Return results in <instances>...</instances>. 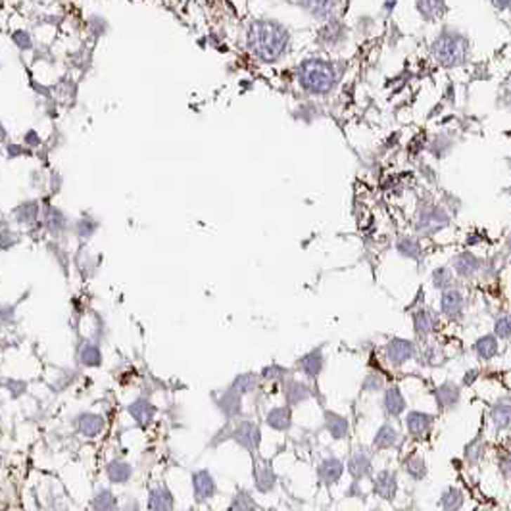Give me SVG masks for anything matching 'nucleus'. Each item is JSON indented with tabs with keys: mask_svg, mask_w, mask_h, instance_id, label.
Masks as SVG:
<instances>
[{
	"mask_svg": "<svg viewBox=\"0 0 511 511\" xmlns=\"http://www.w3.org/2000/svg\"><path fill=\"white\" fill-rule=\"evenodd\" d=\"M248 44L256 58L275 62L287 48L288 33L273 22H254L248 31Z\"/></svg>",
	"mask_w": 511,
	"mask_h": 511,
	"instance_id": "f257e3e1",
	"label": "nucleus"
},
{
	"mask_svg": "<svg viewBox=\"0 0 511 511\" xmlns=\"http://www.w3.org/2000/svg\"><path fill=\"white\" fill-rule=\"evenodd\" d=\"M298 81L304 91L311 94H325L331 91L337 81V73L329 62L323 60H308L298 72Z\"/></svg>",
	"mask_w": 511,
	"mask_h": 511,
	"instance_id": "f03ea898",
	"label": "nucleus"
},
{
	"mask_svg": "<svg viewBox=\"0 0 511 511\" xmlns=\"http://www.w3.org/2000/svg\"><path fill=\"white\" fill-rule=\"evenodd\" d=\"M231 439L237 442L238 446L245 448L248 454H256L259 450V444H261V431L259 427L254 423V421H240L233 432H231Z\"/></svg>",
	"mask_w": 511,
	"mask_h": 511,
	"instance_id": "7ed1b4c3",
	"label": "nucleus"
},
{
	"mask_svg": "<svg viewBox=\"0 0 511 511\" xmlns=\"http://www.w3.org/2000/svg\"><path fill=\"white\" fill-rule=\"evenodd\" d=\"M434 52L442 64H458L465 54V41L458 35L440 37L434 44Z\"/></svg>",
	"mask_w": 511,
	"mask_h": 511,
	"instance_id": "20e7f679",
	"label": "nucleus"
},
{
	"mask_svg": "<svg viewBox=\"0 0 511 511\" xmlns=\"http://www.w3.org/2000/svg\"><path fill=\"white\" fill-rule=\"evenodd\" d=\"M193 494L196 504H204L217 494L216 479L212 477L208 469H200L193 473Z\"/></svg>",
	"mask_w": 511,
	"mask_h": 511,
	"instance_id": "39448f33",
	"label": "nucleus"
},
{
	"mask_svg": "<svg viewBox=\"0 0 511 511\" xmlns=\"http://www.w3.org/2000/svg\"><path fill=\"white\" fill-rule=\"evenodd\" d=\"M254 486L261 494H269L277 486V475L269 460L259 458L254 461Z\"/></svg>",
	"mask_w": 511,
	"mask_h": 511,
	"instance_id": "423d86ee",
	"label": "nucleus"
},
{
	"mask_svg": "<svg viewBox=\"0 0 511 511\" xmlns=\"http://www.w3.org/2000/svg\"><path fill=\"white\" fill-rule=\"evenodd\" d=\"M384 354H387V360L394 366L400 368L406 361H410L415 354V346L411 344L410 340L403 339H392L389 344L384 346Z\"/></svg>",
	"mask_w": 511,
	"mask_h": 511,
	"instance_id": "0eeeda50",
	"label": "nucleus"
},
{
	"mask_svg": "<svg viewBox=\"0 0 511 511\" xmlns=\"http://www.w3.org/2000/svg\"><path fill=\"white\" fill-rule=\"evenodd\" d=\"M344 475V463L335 455L323 458L317 465V477L325 486H332L340 481V477Z\"/></svg>",
	"mask_w": 511,
	"mask_h": 511,
	"instance_id": "6e6552de",
	"label": "nucleus"
},
{
	"mask_svg": "<svg viewBox=\"0 0 511 511\" xmlns=\"http://www.w3.org/2000/svg\"><path fill=\"white\" fill-rule=\"evenodd\" d=\"M217 410L221 411V415L225 419H235L242 413V394L237 392L235 389H227L225 392H221L216 400Z\"/></svg>",
	"mask_w": 511,
	"mask_h": 511,
	"instance_id": "1a4fd4ad",
	"label": "nucleus"
},
{
	"mask_svg": "<svg viewBox=\"0 0 511 511\" xmlns=\"http://www.w3.org/2000/svg\"><path fill=\"white\" fill-rule=\"evenodd\" d=\"M283 394H285V400L290 408H296L300 403L308 402L311 398V389L306 384V382L298 381V379H285L283 381Z\"/></svg>",
	"mask_w": 511,
	"mask_h": 511,
	"instance_id": "9d476101",
	"label": "nucleus"
},
{
	"mask_svg": "<svg viewBox=\"0 0 511 511\" xmlns=\"http://www.w3.org/2000/svg\"><path fill=\"white\" fill-rule=\"evenodd\" d=\"M73 425L83 436L94 439L104 431V418L98 413H93V411H81L79 415L73 419Z\"/></svg>",
	"mask_w": 511,
	"mask_h": 511,
	"instance_id": "9b49d317",
	"label": "nucleus"
},
{
	"mask_svg": "<svg viewBox=\"0 0 511 511\" xmlns=\"http://www.w3.org/2000/svg\"><path fill=\"white\" fill-rule=\"evenodd\" d=\"M146 507L152 511H169L175 507V498H173V492L167 489L166 484H160V486H154L148 492V504Z\"/></svg>",
	"mask_w": 511,
	"mask_h": 511,
	"instance_id": "f8f14e48",
	"label": "nucleus"
},
{
	"mask_svg": "<svg viewBox=\"0 0 511 511\" xmlns=\"http://www.w3.org/2000/svg\"><path fill=\"white\" fill-rule=\"evenodd\" d=\"M127 411H129V415L135 419V423H137L138 427H148L152 423L154 415H156V408H154L150 400H146V398H137V400H133V402L127 406Z\"/></svg>",
	"mask_w": 511,
	"mask_h": 511,
	"instance_id": "ddd939ff",
	"label": "nucleus"
},
{
	"mask_svg": "<svg viewBox=\"0 0 511 511\" xmlns=\"http://www.w3.org/2000/svg\"><path fill=\"white\" fill-rule=\"evenodd\" d=\"M373 463H371V455L366 452V450H358L350 455L348 460V473L354 477V481H361L366 477L371 475L373 471Z\"/></svg>",
	"mask_w": 511,
	"mask_h": 511,
	"instance_id": "4468645a",
	"label": "nucleus"
},
{
	"mask_svg": "<svg viewBox=\"0 0 511 511\" xmlns=\"http://www.w3.org/2000/svg\"><path fill=\"white\" fill-rule=\"evenodd\" d=\"M266 423L273 431L285 432L292 427V408L290 406H277L273 410L267 411Z\"/></svg>",
	"mask_w": 511,
	"mask_h": 511,
	"instance_id": "2eb2a0df",
	"label": "nucleus"
},
{
	"mask_svg": "<svg viewBox=\"0 0 511 511\" xmlns=\"http://www.w3.org/2000/svg\"><path fill=\"white\" fill-rule=\"evenodd\" d=\"M43 225L44 229L52 233V235H64L67 227H70V221L62 209L54 208V206H46L43 212Z\"/></svg>",
	"mask_w": 511,
	"mask_h": 511,
	"instance_id": "dca6fc26",
	"label": "nucleus"
},
{
	"mask_svg": "<svg viewBox=\"0 0 511 511\" xmlns=\"http://www.w3.org/2000/svg\"><path fill=\"white\" fill-rule=\"evenodd\" d=\"M298 366H300L302 373L306 375L308 379H317L325 368V356L323 352H321V348H316V350H311V352H308L306 356H302L300 361H298Z\"/></svg>",
	"mask_w": 511,
	"mask_h": 511,
	"instance_id": "f3484780",
	"label": "nucleus"
},
{
	"mask_svg": "<svg viewBox=\"0 0 511 511\" xmlns=\"http://www.w3.org/2000/svg\"><path fill=\"white\" fill-rule=\"evenodd\" d=\"M375 492L382 498L392 502L398 492V481L396 475L392 471H381L377 479H375Z\"/></svg>",
	"mask_w": 511,
	"mask_h": 511,
	"instance_id": "a211bd4d",
	"label": "nucleus"
},
{
	"mask_svg": "<svg viewBox=\"0 0 511 511\" xmlns=\"http://www.w3.org/2000/svg\"><path fill=\"white\" fill-rule=\"evenodd\" d=\"M325 429L329 431L335 440H342L348 436V431H350V423L344 415L340 413H335V411H325Z\"/></svg>",
	"mask_w": 511,
	"mask_h": 511,
	"instance_id": "6ab92c4d",
	"label": "nucleus"
},
{
	"mask_svg": "<svg viewBox=\"0 0 511 511\" xmlns=\"http://www.w3.org/2000/svg\"><path fill=\"white\" fill-rule=\"evenodd\" d=\"M382 410L389 413L390 418H398L402 415L406 410V398H403L402 390L398 387H389L384 390V398H382Z\"/></svg>",
	"mask_w": 511,
	"mask_h": 511,
	"instance_id": "aec40b11",
	"label": "nucleus"
},
{
	"mask_svg": "<svg viewBox=\"0 0 511 511\" xmlns=\"http://www.w3.org/2000/svg\"><path fill=\"white\" fill-rule=\"evenodd\" d=\"M106 477L112 484H127L133 477V467L127 461L112 460L106 465Z\"/></svg>",
	"mask_w": 511,
	"mask_h": 511,
	"instance_id": "412c9836",
	"label": "nucleus"
},
{
	"mask_svg": "<svg viewBox=\"0 0 511 511\" xmlns=\"http://www.w3.org/2000/svg\"><path fill=\"white\" fill-rule=\"evenodd\" d=\"M79 363L83 368H101L102 366V352L96 342L93 340H85L79 346V352H77Z\"/></svg>",
	"mask_w": 511,
	"mask_h": 511,
	"instance_id": "4be33fe9",
	"label": "nucleus"
},
{
	"mask_svg": "<svg viewBox=\"0 0 511 511\" xmlns=\"http://www.w3.org/2000/svg\"><path fill=\"white\" fill-rule=\"evenodd\" d=\"M432 425V415L429 413H423V411H411L410 415L406 418V427L410 431L411 436H423Z\"/></svg>",
	"mask_w": 511,
	"mask_h": 511,
	"instance_id": "5701e85b",
	"label": "nucleus"
},
{
	"mask_svg": "<svg viewBox=\"0 0 511 511\" xmlns=\"http://www.w3.org/2000/svg\"><path fill=\"white\" fill-rule=\"evenodd\" d=\"M440 306H442V313L448 317H458L461 313V310H463V296L460 295V292H455V290H448V292H444L442 295V302H440Z\"/></svg>",
	"mask_w": 511,
	"mask_h": 511,
	"instance_id": "b1692460",
	"label": "nucleus"
},
{
	"mask_svg": "<svg viewBox=\"0 0 511 511\" xmlns=\"http://www.w3.org/2000/svg\"><path fill=\"white\" fill-rule=\"evenodd\" d=\"M413 327L419 337H427L429 332L434 331L436 327V317L432 316V311L429 310H419L413 316Z\"/></svg>",
	"mask_w": 511,
	"mask_h": 511,
	"instance_id": "393cba45",
	"label": "nucleus"
},
{
	"mask_svg": "<svg viewBox=\"0 0 511 511\" xmlns=\"http://www.w3.org/2000/svg\"><path fill=\"white\" fill-rule=\"evenodd\" d=\"M258 375L252 373V371H248V373H240L237 375L233 382H231V389H235L237 392L240 394H252L256 387H258Z\"/></svg>",
	"mask_w": 511,
	"mask_h": 511,
	"instance_id": "a878e982",
	"label": "nucleus"
},
{
	"mask_svg": "<svg viewBox=\"0 0 511 511\" xmlns=\"http://www.w3.org/2000/svg\"><path fill=\"white\" fill-rule=\"evenodd\" d=\"M91 507L98 511H110L117 507V498L114 496V492L110 489H101L96 490V494L91 500Z\"/></svg>",
	"mask_w": 511,
	"mask_h": 511,
	"instance_id": "bb28decb",
	"label": "nucleus"
},
{
	"mask_svg": "<svg viewBox=\"0 0 511 511\" xmlns=\"http://www.w3.org/2000/svg\"><path fill=\"white\" fill-rule=\"evenodd\" d=\"M302 6L316 18H327L337 8V0H300Z\"/></svg>",
	"mask_w": 511,
	"mask_h": 511,
	"instance_id": "cd10ccee",
	"label": "nucleus"
},
{
	"mask_svg": "<svg viewBox=\"0 0 511 511\" xmlns=\"http://www.w3.org/2000/svg\"><path fill=\"white\" fill-rule=\"evenodd\" d=\"M398 442V432L396 429L392 425H382L379 431H377V434H375V439H373V444L375 448H379V450H389V448H392L394 444Z\"/></svg>",
	"mask_w": 511,
	"mask_h": 511,
	"instance_id": "c85d7f7f",
	"label": "nucleus"
},
{
	"mask_svg": "<svg viewBox=\"0 0 511 511\" xmlns=\"http://www.w3.org/2000/svg\"><path fill=\"white\" fill-rule=\"evenodd\" d=\"M14 216L18 219V224H35L37 217H39V202H23L14 209Z\"/></svg>",
	"mask_w": 511,
	"mask_h": 511,
	"instance_id": "c756f323",
	"label": "nucleus"
},
{
	"mask_svg": "<svg viewBox=\"0 0 511 511\" xmlns=\"http://www.w3.org/2000/svg\"><path fill=\"white\" fill-rule=\"evenodd\" d=\"M229 510H237V511H248V510H259V505L254 502L252 494L248 492L246 489H240L233 496L229 504Z\"/></svg>",
	"mask_w": 511,
	"mask_h": 511,
	"instance_id": "7c9ffc66",
	"label": "nucleus"
},
{
	"mask_svg": "<svg viewBox=\"0 0 511 511\" xmlns=\"http://www.w3.org/2000/svg\"><path fill=\"white\" fill-rule=\"evenodd\" d=\"M396 250L402 254L403 258H411V259H418L421 256V246L415 238L411 237H403L398 240L396 245Z\"/></svg>",
	"mask_w": 511,
	"mask_h": 511,
	"instance_id": "2f4dec72",
	"label": "nucleus"
},
{
	"mask_svg": "<svg viewBox=\"0 0 511 511\" xmlns=\"http://www.w3.org/2000/svg\"><path fill=\"white\" fill-rule=\"evenodd\" d=\"M73 229H75V235L79 237V240H89L96 233V229H98V221L91 219V217H81Z\"/></svg>",
	"mask_w": 511,
	"mask_h": 511,
	"instance_id": "473e14b6",
	"label": "nucleus"
},
{
	"mask_svg": "<svg viewBox=\"0 0 511 511\" xmlns=\"http://www.w3.org/2000/svg\"><path fill=\"white\" fill-rule=\"evenodd\" d=\"M406 471H408V475H410L411 479H415V481L423 479L427 473L425 461H423V458H419V455H413V458H410L408 463H406Z\"/></svg>",
	"mask_w": 511,
	"mask_h": 511,
	"instance_id": "72a5a7b5",
	"label": "nucleus"
},
{
	"mask_svg": "<svg viewBox=\"0 0 511 511\" xmlns=\"http://www.w3.org/2000/svg\"><path fill=\"white\" fill-rule=\"evenodd\" d=\"M498 346L494 337H483V339L477 342V354L483 358V360H490L492 356H496Z\"/></svg>",
	"mask_w": 511,
	"mask_h": 511,
	"instance_id": "f704fd0d",
	"label": "nucleus"
},
{
	"mask_svg": "<svg viewBox=\"0 0 511 511\" xmlns=\"http://www.w3.org/2000/svg\"><path fill=\"white\" fill-rule=\"evenodd\" d=\"M285 375H287V369L279 366V363H271V366H267V368L261 369V373L259 377L264 379V381H285Z\"/></svg>",
	"mask_w": 511,
	"mask_h": 511,
	"instance_id": "c9c22d12",
	"label": "nucleus"
},
{
	"mask_svg": "<svg viewBox=\"0 0 511 511\" xmlns=\"http://www.w3.org/2000/svg\"><path fill=\"white\" fill-rule=\"evenodd\" d=\"M455 271L463 277H469V275L475 273V258L469 256V254H463L460 258L455 259Z\"/></svg>",
	"mask_w": 511,
	"mask_h": 511,
	"instance_id": "e433bc0d",
	"label": "nucleus"
},
{
	"mask_svg": "<svg viewBox=\"0 0 511 511\" xmlns=\"http://www.w3.org/2000/svg\"><path fill=\"white\" fill-rule=\"evenodd\" d=\"M461 502H463V496H461L460 490L450 489L442 494V505H444L446 510H455V507H460Z\"/></svg>",
	"mask_w": 511,
	"mask_h": 511,
	"instance_id": "4c0bfd02",
	"label": "nucleus"
},
{
	"mask_svg": "<svg viewBox=\"0 0 511 511\" xmlns=\"http://www.w3.org/2000/svg\"><path fill=\"white\" fill-rule=\"evenodd\" d=\"M419 10L427 18H436L442 12V2L440 0H419Z\"/></svg>",
	"mask_w": 511,
	"mask_h": 511,
	"instance_id": "58836bf2",
	"label": "nucleus"
},
{
	"mask_svg": "<svg viewBox=\"0 0 511 511\" xmlns=\"http://www.w3.org/2000/svg\"><path fill=\"white\" fill-rule=\"evenodd\" d=\"M436 396H439V403L444 408V406H450V403L455 402V398H458V392L452 384H444V387H440L439 392H436Z\"/></svg>",
	"mask_w": 511,
	"mask_h": 511,
	"instance_id": "ea45409f",
	"label": "nucleus"
},
{
	"mask_svg": "<svg viewBox=\"0 0 511 511\" xmlns=\"http://www.w3.org/2000/svg\"><path fill=\"white\" fill-rule=\"evenodd\" d=\"M4 387H6V390L10 392V396L12 398H20L27 392V382L18 381V379H6V381H4Z\"/></svg>",
	"mask_w": 511,
	"mask_h": 511,
	"instance_id": "a19ab883",
	"label": "nucleus"
},
{
	"mask_svg": "<svg viewBox=\"0 0 511 511\" xmlns=\"http://www.w3.org/2000/svg\"><path fill=\"white\" fill-rule=\"evenodd\" d=\"M382 387H384V379H382L381 375L368 373L361 389L366 390V392H379V390H382Z\"/></svg>",
	"mask_w": 511,
	"mask_h": 511,
	"instance_id": "79ce46f5",
	"label": "nucleus"
},
{
	"mask_svg": "<svg viewBox=\"0 0 511 511\" xmlns=\"http://www.w3.org/2000/svg\"><path fill=\"white\" fill-rule=\"evenodd\" d=\"M432 283H434V287H446L448 283H450V273H448V269H436L434 273H432Z\"/></svg>",
	"mask_w": 511,
	"mask_h": 511,
	"instance_id": "37998d69",
	"label": "nucleus"
},
{
	"mask_svg": "<svg viewBox=\"0 0 511 511\" xmlns=\"http://www.w3.org/2000/svg\"><path fill=\"white\" fill-rule=\"evenodd\" d=\"M496 332L500 335V337H510L511 335V319L510 317H505V319H500L496 325Z\"/></svg>",
	"mask_w": 511,
	"mask_h": 511,
	"instance_id": "c03bdc74",
	"label": "nucleus"
},
{
	"mask_svg": "<svg viewBox=\"0 0 511 511\" xmlns=\"http://www.w3.org/2000/svg\"><path fill=\"white\" fill-rule=\"evenodd\" d=\"M25 141H27V144H31V146H39V144H41V138H39V135H37L35 131L27 133V135H25Z\"/></svg>",
	"mask_w": 511,
	"mask_h": 511,
	"instance_id": "a18cd8bd",
	"label": "nucleus"
},
{
	"mask_svg": "<svg viewBox=\"0 0 511 511\" xmlns=\"http://www.w3.org/2000/svg\"><path fill=\"white\" fill-rule=\"evenodd\" d=\"M14 39H15V43L20 44V46H22V48H29V46H31V41H29L27 37L15 35V37H14Z\"/></svg>",
	"mask_w": 511,
	"mask_h": 511,
	"instance_id": "49530a36",
	"label": "nucleus"
},
{
	"mask_svg": "<svg viewBox=\"0 0 511 511\" xmlns=\"http://www.w3.org/2000/svg\"><path fill=\"white\" fill-rule=\"evenodd\" d=\"M22 154L23 150L20 146H10V148H8V156H10V158H18V156H22Z\"/></svg>",
	"mask_w": 511,
	"mask_h": 511,
	"instance_id": "de8ad7c7",
	"label": "nucleus"
},
{
	"mask_svg": "<svg viewBox=\"0 0 511 511\" xmlns=\"http://www.w3.org/2000/svg\"><path fill=\"white\" fill-rule=\"evenodd\" d=\"M492 2H494L498 8H505L511 4V0H492Z\"/></svg>",
	"mask_w": 511,
	"mask_h": 511,
	"instance_id": "09e8293b",
	"label": "nucleus"
}]
</instances>
